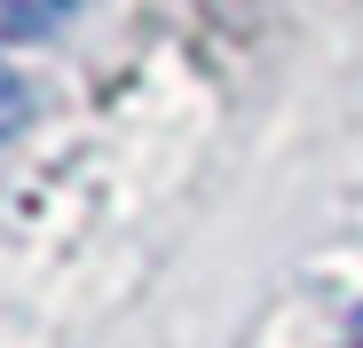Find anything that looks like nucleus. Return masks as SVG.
I'll use <instances>...</instances> for the list:
<instances>
[{"label":"nucleus","instance_id":"f257e3e1","mask_svg":"<svg viewBox=\"0 0 363 348\" xmlns=\"http://www.w3.org/2000/svg\"><path fill=\"white\" fill-rule=\"evenodd\" d=\"M79 0H0V40H48Z\"/></svg>","mask_w":363,"mask_h":348},{"label":"nucleus","instance_id":"f03ea898","mask_svg":"<svg viewBox=\"0 0 363 348\" xmlns=\"http://www.w3.org/2000/svg\"><path fill=\"white\" fill-rule=\"evenodd\" d=\"M24 111H32V87H24V72H16V64H0V135H9V127L24 119Z\"/></svg>","mask_w":363,"mask_h":348},{"label":"nucleus","instance_id":"7ed1b4c3","mask_svg":"<svg viewBox=\"0 0 363 348\" xmlns=\"http://www.w3.org/2000/svg\"><path fill=\"white\" fill-rule=\"evenodd\" d=\"M347 348H363V317H355V332H347Z\"/></svg>","mask_w":363,"mask_h":348}]
</instances>
